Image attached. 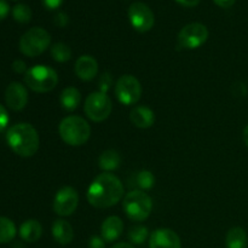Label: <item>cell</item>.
<instances>
[{
	"label": "cell",
	"instance_id": "36",
	"mask_svg": "<svg viewBox=\"0 0 248 248\" xmlns=\"http://www.w3.org/2000/svg\"><path fill=\"white\" fill-rule=\"evenodd\" d=\"M111 248H135L131 244H127V242H119L116 244L115 246H113Z\"/></svg>",
	"mask_w": 248,
	"mask_h": 248
},
{
	"label": "cell",
	"instance_id": "9",
	"mask_svg": "<svg viewBox=\"0 0 248 248\" xmlns=\"http://www.w3.org/2000/svg\"><path fill=\"white\" fill-rule=\"evenodd\" d=\"M208 39V29L202 23H189L178 34V46L184 50H195Z\"/></svg>",
	"mask_w": 248,
	"mask_h": 248
},
{
	"label": "cell",
	"instance_id": "6",
	"mask_svg": "<svg viewBox=\"0 0 248 248\" xmlns=\"http://www.w3.org/2000/svg\"><path fill=\"white\" fill-rule=\"evenodd\" d=\"M50 44V33L40 27H34L22 35L19 40V51L28 57H36L45 52Z\"/></svg>",
	"mask_w": 248,
	"mask_h": 248
},
{
	"label": "cell",
	"instance_id": "5",
	"mask_svg": "<svg viewBox=\"0 0 248 248\" xmlns=\"http://www.w3.org/2000/svg\"><path fill=\"white\" fill-rule=\"evenodd\" d=\"M126 216L133 222H143L150 216L153 210V200L142 190H132L126 194L123 202Z\"/></svg>",
	"mask_w": 248,
	"mask_h": 248
},
{
	"label": "cell",
	"instance_id": "19",
	"mask_svg": "<svg viewBox=\"0 0 248 248\" xmlns=\"http://www.w3.org/2000/svg\"><path fill=\"white\" fill-rule=\"evenodd\" d=\"M80 101H81V93H80L79 90L75 89V87H65V89L61 92V106H62V108L65 109V110H75V109L79 107Z\"/></svg>",
	"mask_w": 248,
	"mask_h": 248
},
{
	"label": "cell",
	"instance_id": "22",
	"mask_svg": "<svg viewBox=\"0 0 248 248\" xmlns=\"http://www.w3.org/2000/svg\"><path fill=\"white\" fill-rule=\"evenodd\" d=\"M16 225L11 219L6 217H0V244L11 242L16 236Z\"/></svg>",
	"mask_w": 248,
	"mask_h": 248
},
{
	"label": "cell",
	"instance_id": "12",
	"mask_svg": "<svg viewBox=\"0 0 248 248\" xmlns=\"http://www.w3.org/2000/svg\"><path fill=\"white\" fill-rule=\"evenodd\" d=\"M5 102L12 110H22L28 103V91L19 82H11L5 90Z\"/></svg>",
	"mask_w": 248,
	"mask_h": 248
},
{
	"label": "cell",
	"instance_id": "33",
	"mask_svg": "<svg viewBox=\"0 0 248 248\" xmlns=\"http://www.w3.org/2000/svg\"><path fill=\"white\" fill-rule=\"evenodd\" d=\"M10 12V6L5 0H0V21L6 18V16Z\"/></svg>",
	"mask_w": 248,
	"mask_h": 248
},
{
	"label": "cell",
	"instance_id": "4",
	"mask_svg": "<svg viewBox=\"0 0 248 248\" xmlns=\"http://www.w3.org/2000/svg\"><path fill=\"white\" fill-rule=\"evenodd\" d=\"M24 82L34 92L45 93L52 91L57 86L58 75L55 69L47 65H34L24 74Z\"/></svg>",
	"mask_w": 248,
	"mask_h": 248
},
{
	"label": "cell",
	"instance_id": "8",
	"mask_svg": "<svg viewBox=\"0 0 248 248\" xmlns=\"http://www.w3.org/2000/svg\"><path fill=\"white\" fill-rule=\"evenodd\" d=\"M115 96L125 106H132L140 99L142 86L133 75H123L115 84Z\"/></svg>",
	"mask_w": 248,
	"mask_h": 248
},
{
	"label": "cell",
	"instance_id": "35",
	"mask_svg": "<svg viewBox=\"0 0 248 248\" xmlns=\"http://www.w3.org/2000/svg\"><path fill=\"white\" fill-rule=\"evenodd\" d=\"M176 1L186 7H194L200 2V0H176Z\"/></svg>",
	"mask_w": 248,
	"mask_h": 248
},
{
	"label": "cell",
	"instance_id": "34",
	"mask_svg": "<svg viewBox=\"0 0 248 248\" xmlns=\"http://www.w3.org/2000/svg\"><path fill=\"white\" fill-rule=\"evenodd\" d=\"M213 1H215V4L218 5L219 7L228 9V7H232L236 0H213Z\"/></svg>",
	"mask_w": 248,
	"mask_h": 248
},
{
	"label": "cell",
	"instance_id": "2",
	"mask_svg": "<svg viewBox=\"0 0 248 248\" xmlns=\"http://www.w3.org/2000/svg\"><path fill=\"white\" fill-rule=\"evenodd\" d=\"M6 140L9 147L23 157L33 156L40 144L38 131L31 124L26 123L11 126L6 132Z\"/></svg>",
	"mask_w": 248,
	"mask_h": 248
},
{
	"label": "cell",
	"instance_id": "27",
	"mask_svg": "<svg viewBox=\"0 0 248 248\" xmlns=\"http://www.w3.org/2000/svg\"><path fill=\"white\" fill-rule=\"evenodd\" d=\"M111 84H113V78H111V75L109 74V73H103L102 77L99 78V81H98L99 91L107 93V91L110 89Z\"/></svg>",
	"mask_w": 248,
	"mask_h": 248
},
{
	"label": "cell",
	"instance_id": "14",
	"mask_svg": "<svg viewBox=\"0 0 248 248\" xmlns=\"http://www.w3.org/2000/svg\"><path fill=\"white\" fill-rule=\"evenodd\" d=\"M97 72H98V63L96 58L90 55H82L78 58L75 63V73L79 79L84 81H91L96 78Z\"/></svg>",
	"mask_w": 248,
	"mask_h": 248
},
{
	"label": "cell",
	"instance_id": "25",
	"mask_svg": "<svg viewBox=\"0 0 248 248\" xmlns=\"http://www.w3.org/2000/svg\"><path fill=\"white\" fill-rule=\"evenodd\" d=\"M12 16L18 23H28L31 19V10L27 5L17 4L12 9Z\"/></svg>",
	"mask_w": 248,
	"mask_h": 248
},
{
	"label": "cell",
	"instance_id": "28",
	"mask_svg": "<svg viewBox=\"0 0 248 248\" xmlns=\"http://www.w3.org/2000/svg\"><path fill=\"white\" fill-rule=\"evenodd\" d=\"M9 114H7V110L4 108V106L0 104V132L6 128V126L9 125Z\"/></svg>",
	"mask_w": 248,
	"mask_h": 248
},
{
	"label": "cell",
	"instance_id": "18",
	"mask_svg": "<svg viewBox=\"0 0 248 248\" xmlns=\"http://www.w3.org/2000/svg\"><path fill=\"white\" fill-rule=\"evenodd\" d=\"M43 235V227L36 219H28L19 227V236L26 242H36Z\"/></svg>",
	"mask_w": 248,
	"mask_h": 248
},
{
	"label": "cell",
	"instance_id": "24",
	"mask_svg": "<svg viewBox=\"0 0 248 248\" xmlns=\"http://www.w3.org/2000/svg\"><path fill=\"white\" fill-rule=\"evenodd\" d=\"M128 240H130L132 244L135 245H142L145 240L149 236V232H148L147 227H143V225H136L130 229L127 234Z\"/></svg>",
	"mask_w": 248,
	"mask_h": 248
},
{
	"label": "cell",
	"instance_id": "10",
	"mask_svg": "<svg viewBox=\"0 0 248 248\" xmlns=\"http://www.w3.org/2000/svg\"><path fill=\"white\" fill-rule=\"evenodd\" d=\"M128 18H130L131 26L138 33H147L154 27L155 17L149 6L143 2H133L128 7Z\"/></svg>",
	"mask_w": 248,
	"mask_h": 248
},
{
	"label": "cell",
	"instance_id": "20",
	"mask_svg": "<svg viewBox=\"0 0 248 248\" xmlns=\"http://www.w3.org/2000/svg\"><path fill=\"white\" fill-rule=\"evenodd\" d=\"M227 248H247L248 236L242 228L235 227L228 232L225 237Z\"/></svg>",
	"mask_w": 248,
	"mask_h": 248
},
{
	"label": "cell",
	"instance_id": "31",
	"mask_svg": "<svg viewBox=\"0 0 248 248\" xmlns=\"http://www.w3.org/2000/svg\"><path fill=\"white\" fill-rule=\"evenodd\" d=\"M12 69L15 70L16 73H18V74H22V73H26L27 70V67H26V63L23 62V61L21 60H17L15 61L14 63H12Z\"/></svg>",
	"mask_w": 248,
	"mask_h": 248
},
{
	"label": "cell",
	"instance_id": "21",
	"mask_svg": "<svg viewBox=\"0 0 248 248\" xmlns=\"http://www.w3.org/2000/svg\"><path fill=\"white\" fill-rule=\"evenodd\" d=\"M121 164V157L118 152L115 150H106L101 154L98 159V166L99 169L103 170L104 172L114 171L118 169Z\"/></svg>",
	"mask_w": 248,
	"mask_h": 248
},
{
	"label": "cell",
	"instance_id": "7",
	"mask_svg": "<svg viewBox=\"0 0 248 248\" xmlns=\"http://www.w3.org/2000/svg\"><path fill=\"white\" fill-rule=\"evenodd\" d=\"M84 110L87 118L94 123H102L107 120L113 110V103L107 93L101 91L92 92L85 101Z\"/></svg>",
	"mask_w": 248,
	"mask_h": 248
},
{
	"label": "cell",
	"instance_id": "17",
	"mask_svg": "<svg viewBox=\"0 0 248 248\" xmlns=\"http://www.w3.org/2000/svg\"><path fill=\"white\" fill-rule=\"evenodd\" d=\"M52 236L60 245H68L74 239V230L67 220L57 219L52 225Z\"/></svg>",
	"mask_w": 248,
	"mask_h": 248
},
{
	"label": "cell",
	"instance_id": "37",
	"mask_svg": "<svg viewBox=\"0 0 248 248\" xmlns=\"http://www.w3.org/2000/svg\"><path fill=\"white\" fill-rule=\"evenodd\" d=\"M244 142L246 144V147L248 148V125L245 127L244 130Z\"/></svg>",
	"mask_w": 248,
	"mask_h": 248
},
{
	"label": "cell",
	"instance_id": "23",
	"mask_svg": "<svg viewBox=\"0 0 248 248\" xmlns=\"http://www.w3.org/2000/svg\"><path fill=\"white\" fill-rule=\"evenodd\" d=\"M51 56L56 62L64 63L72 58V50L69 46L65 45L63 43H56L55 45L51 47Z\"/></svg>",
	"mask_w": 248,
	"mask_h": 248
},
{
	"label": "cell",
	"instance_id": "16",
	"mask_svg": "<svg viewBox=\"0 0 248 248\" xmlns=\"http://www.w3.org/2000/svg\"><path fill=\"white\" fill-rule=\"evenodd\" d=\"M130 119L133 125L138 128H149L155 123V114L150 108L138 106L131 110Z\"/></svg>",
	"mask_w": 248,
	"mask_h": 248
},
{
	"label": "cell",
	"instance_id": "29",
	"mask_svg": "<svg viewBox=\"0 0 248 248\" xmlns=\"http://www.w3.org/2000/svg\"><path fill=\"white\" fill-rule=\"evenodd\" d=\"M89 248H106V241L102 236H92L89 241Z\"/></svg>",
	"mask_w": 248,
	"mask_h": 248
},
{
	"label": "cell",
	"instance_id": "30",
	"mask_svg": "<svg viewBox=\"0 0 248 248\" xmlns=\"http://www.w3.org/2000/svg\"><path fill=\"white\" fill-rule=\"evenodd\" d=\"M68 22H69V17H68L67 14H64V12H58L57 15L55 16V23L57 24L58 27H65L68 24Z\"/></svg>",
	"mask_w": 248,
	"mask_h": 248
},
{
	"label": "cell",
	"instance_id": "13",
	"mask_svg": "<svg viewBox=\"0 0 248 248\" xmlns=\"http://www.w3.org/2000/svg\"><path fill=\"white\" fill-rule=\"evenodd\" d=\"M149 248H182V242L176 232L161 228L150 235Z\"/></svg>",
	"mask_w": 248,
	"mask_h": 248
},
{
	"label": "cell",
	"instance_id": "11",
	"mask_svg": "<svg viewBox=\"0 0 248 248\" xmlns=\"http://www.w3.org/2000/svg\"><path fill=\"white\" fill-rule=\"evenodd\" d=\"M79 205V195L73 186H63L53 199V211L61 217L73 215Z\"/></svg>",
	"mask_w": 248,
	"mask_h": 248
},
{
	"label": "cell",
	"instance_id": "15",
	"mask_svg": "<svg viewBox=\"0 0 248 248\" xmlns=\"http://www.w3.org/2000/svg\"><path fill=\"white\" fill-rule=\"evenodd\" d=\"M124 232V222L118 216H110L104 222L101 227V236L103 237L106 242H114L123 235Z\"/></svg>",
	"mask_w": 248,
	"mask_h": 248
},
{
	"label": "cell",
	"instance_id": "26",
	"mask_svg": "<svg viewBox=\"0 0 248 248\" xmlns=\"http://www.w3.org/2000/svg\"><path fill=\"white\" fill-rule=\"evenodd\" d=\"M136 182H137V186L140 189L149 190V189H152L155 186V177L152 172L144 170V171L138 172L137 176H136Z\"/></svg>",
	"mask_w": 248,
	"mask_h": 248
},
{
	"label": "cell",
	"instance_id": "3",
	"mask_svg": "<svg viewBox=\"0 0 248 248\" xmlns=\"http://www.w3.org/2000/svg\"><path fill=\"white\" fill-rule=\"evenodd\" d=\"M58 132L64 143L72 147H80L89 140L91 127L89 123L81 116H67L61 121Z\"/></svg>",
	"mask_w": 248,
	"mask_h": 248
},
{
	"label": "cell",
	"instance_id": "1",
	"mask_svg": "<svg viewBox=\"0 0 248 248\" xmlns=\"http://www.w3.org/2000/svg\"><path fill=\"white\" fill-rule=\"evenodd\" d=\"M87 201L96 208H109L124 196V186L113 173L104 172L92 181L87 189Z\"/></svg>",
	"mask_w": 248,
	"mask_h": 248
},
{
	"label": "cell",
	"instance_id": "32",
	"mask_svg": "<svg viewBox=\"0 0 248 248\" xmlns=\"http://www.w3.org/2000/svg\"><path fill=\"white\" fill-rule=\"evenodd\" d=\"M63 0H43V4L46 9L56 10L62 5Z\"/></svg>",
	"mask_w": 248,
	"mask_h": 248
}]
</instances>
